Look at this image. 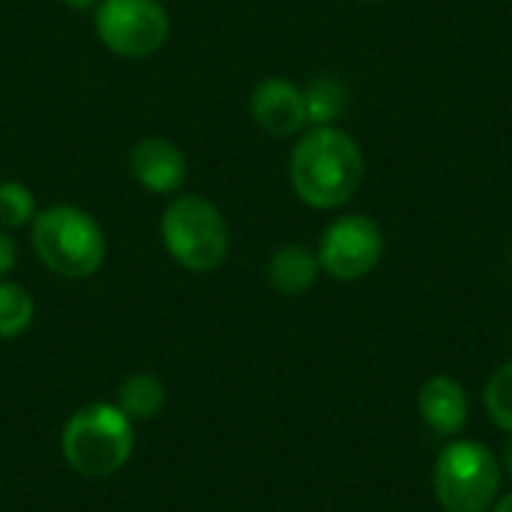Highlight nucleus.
I'll list each match as a JSON object with an SVG mask.
<instances>
[{"instance_id":"f257e3e1","label":"nucleus","mask_w":512,"mask_h":512,"mask_svg":"<svg viewBox=\"0 0 512 512\" xmlns=\"http://www.w3.org/2000/svg\"><path fill=\"white\" fill-rule=\"evenodd\" d=\"M363 150L339 126H312L291 150L288 177L297 198L315 210L348 204L363 183Z\"/></svg>"},{"instance_id":"39448f33","label":"nucleus","mask_w":512,"mask_h":512,"mask_svg":"<svg viewBox=\"0 0 512 512\" xmlns=\"http://www.w3.org/2000/svg\"><path fill=\"white\" fill-rule=\"evenodd\" d=\"M432 489L444 512H489L501 492V462L480 441H453L435 459Z\"/></svg>"},{"instance_id":"ddd939ff","label":"nucleus","mask_w":512,"mask_h":512,"mask_svg":"<svg viewBox=\"0 0 512 512\" xmlns=\"http://www.w3.org/2000/svg\"><path fill=\"white\" fill-rule=\"evenodd\" d=\"M306 120L312 126H333L348 108V87L336 75H318L303 87Z\"/></svg>"},{"instance_id":"1a4fd4ad","label":"nucleus","mask_w":512,"mask_h":512,"mask_svg":"<svg viewBox=\"0 0 512 512\" xmlns=\"http://www.w3.org/2000/svg\"><path fill=\"white\" fill-rule=\"evenodd\" d=\"M129 168L135 180L153 195H171L183 189L186 174H189L186 156L168 138H141L132 147Z\"/></svg>"},{"instance_id":"2eb2a0df","label":"nucleus","mask_w":512,"mask_h":512,"mask_svg":"<svg viewBox=\"0 0 512 512\" xmlns=\"http://www.w3.org/2000/svg\"><path fill=\"white\" fill-rule=\"evenodd\" d=\"M483 405H486L489 417L495 420V426H501L504 432L512 435V360L489 378V384L483 390Z\"/></svg>"},{"instance_id":"9b49d317","label":"nucleus","mask_w":512,"mask_h":512,"mask_svg":"<svg viewBox=\"0 0 512 512\" xmlns=\"http://www.w3.org/2000/svg\"><path fill=\"white\" fill-rule=\"evenodd\" d=\"M318 273H321L318 255L300 243L279 246L267 261V282L273 291H279L285 297L306 294L315 285Z\"/></svg>"},{"instance_id":"423d86ee","label":"nucleus","mask_w":512,"mask_h":512,"mask_svg":"<svg viewBox=\"0 0 512 512\" xmlns=\"http://www.w3.org/2000/svg\"><path fill=\"white\" fill-rule=\"evenodd\" d=\"M171 21L159 0H99L96 33L120 57H150L168 39Z\"/></svg>"},{"instance_id":"4468645a","label":"nucleus","mask_w":512,"mask_h":512,"mask_svg":"<svg viewBox=\"0 0 512 512\" xmlns=\"http://www.w3.org/2000/svg\"><path fill=\"white\" fill-rule=\"evenodd\" d=\"M30 324H33V297L15 282H0V339H15Z\"/></svg>"},{"instance_id":"f8f14e48","label":"nucleus","mask_w":512,"mask_h":512,"mask_svg":"<svg viewBox=\"0 0 512 512\" xmlns=\"http://www.w3.org/2000/svg\"><path fill=\"white\" fill-rule=\"evenodd\" d=\"M117 405L132 423H147L162 414L165 387L156 375H147V372L129 375L117 390Z\"/></svg>"},{"instance_id":"aec40b11","label":"nucleus","mask_w":512,"mask_h":512,"mask_svg":"<svg viewBox=\"0 0 512 512\" xmlns=\"http://www.w3.org/2000/svg\"><path fill=\"white\" fill-rule=\"evenodd\" d=\"M66 6H72V9H93V6H99V0H63Z\"/></svg>"},{"instance_id":"0eeeda50","label":"nucleus","mask_w":512,"mask_h":512,"mask_svg":"<svg viewBox=\"0 0 512 512\" xmlns=\"http://www.w3.org/2000/svg\"><path fill=\"white\" fill-rule=\"evenodd\" d=\"M318 264L339 282H357L369 276L384 255V234L378 222L363 213H348L330 222L318 243Z\"/></svg>"},{"instance_id":"20e7f679","label":"nucleus","mask_w":512,"mask_h":512,"mask_svg":"<svg viewBox=\"0 0 512 512\" xmlns=\"http://www.w3.org/2000/svg\"><path fill=\"white\" fill-rule=\"evenodd\" d=\"M168 255L192 273L216 270L228 255V225L216 204L201 195H180L168 204L159 225Z\"/></svg>"},{"instance_id":"f03ea898","label":"nucleus","mask_w":512,"mask_h":512,"mask_svg":"<svg viewBox=\"0 0 512 512\" xmlns=\"http://www.w3.org/2000/svg\"><path fill=\"white\" fill-rule=\"evenodd\" d=\"M60 450L75 474L90 480L114 477L132 459L135 450L132 420L120 411V405H87L66 420Z\"/></svg>"},{"instance_id":"6e6552de","label":"nucleus","mask_w":512,"mask_h":512,"mask_svg":"<svg viewBox=\"0 0 512 512\" xmlns=\"http://www.w3.org/2000/svg\"><path fill=\"white\" fill-rule=\"evenodd\" d=\"M249 111H252V120L276 138H291L309 123L303 90L285 78L258 81L249 99Z\"/></svg>"},{"instance_id":"9d476101","label":"nucleus","mask_w":512,"mask_h":512,"mask_svg":"<svg viewBox=\"0 0 512 512\" xmlns=\"http://www.w3.org/2000/svg\"><path fill=\"white\" fill-rule=\"evenodd\" d=\"M417 408L426 420V426L441 435V438H453L465 429L468 423V393L465 387L450 378V375H435L420 387L417 396Z\"/></svg>"},{"instance_id":"7ed1b4c3","label":"nucleus","mask_w":512,"mask_h":512,"mask_svg":"<svg viewBox=\"0 0 512 512\" xmlns=\"http://www.w3.org/2000/svg\"><path fill=\"white\" fill-rule=\"evenodd\" d=\"M30 237L39 261L63 279L93 276L108 252L99 222L72 204H54L36 213Z\"/></svg>"},{"instance_id":"a211bd4d","label":"nucleus","mask_w":512,"mask_h":512,"mask_svg":"<svg viewBox=\"0 0 512 512\" xmlns=\"http://www.w3.org/2000/svg\"><path fill=\"white\" fill-rule=\"evenodd\" d=\"M492 512H512V492H507L504 498H498V501H495V507H492Z\"/></svg>"},{"instance_id":"f3484780","label":"nucleus","mask_w":512,"mask_h":512,"mask_svg":"<svg viewBox=\"0 0 512 512\" xmlns=\"http://www.w3.org/2000/svg\"><path fill=\"white\" fill-rule=\"evenodd\" d=\"M15 261H18V246H15V240L0 228V276H6V273L15 267Z\"/></svg>"},{"instance_id":"dca6fc26","label":"nucleus","mask_w":512,"mask_h":512,"mask_svg":"<svg viewBox=\"0 0 512 512\" xmlns=\"http://www.w3.org/2000/svg\"><path fill=\"white\" fill-rule=\"evenodd\" d=\"M36 219V201L27 186L6 180L0 183V228H24Z\"/></svg>"},{"instance_id":"6ab92c4d","label":"nucleus","mask_w":512,"mask_h":512,"mask_svg":"<svg viewBox=\"0 0 512 512\" xmlns=\"http://www.w3.org/2000/svg\"><path fill=\"white\" fill-rule=\"evenodd\" d=\"M504 471H507V477L512 480V438L504 444Z\"/></svg>"}]
</instances>
